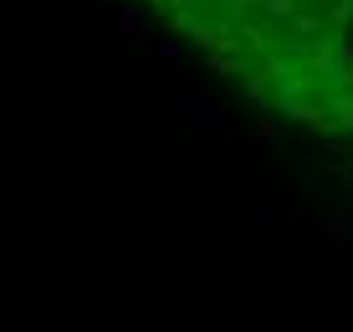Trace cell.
<instances>
[{"mask_svg":"<svg viewBox=\"0 0 353 332\" xmlns=\"http://www.w3.org/2000/svg\"><path fill=\"white\" fill-rule=\"evenodd\" d=\"M205 67L318 133H353V0H139Z\"/></svg>","mask_w":353,"mask_h":332,"instance_id":"obj_1","label":"cell"}]
</instances>
